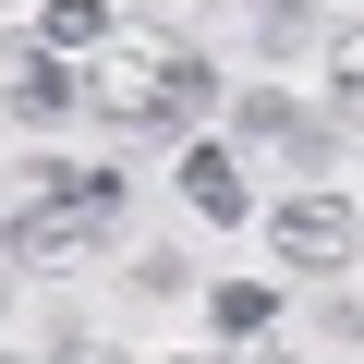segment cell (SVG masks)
<instances>
[{
	"label": "cell",
	"mask_w": 364,
	"mask_h": 364,
	"mask_svg": "<svg viewBox=\"0 0 364 364\" xmlns=\"http://www.w3.org/2000/svg\"><path fill=\"white\" fill-rule=\"evenodd\" d=\"M207 97H219V73L182 49V37H109V49H97V73H85V109H97V122H122V134L207 122Z\"/></svg>",
	"instance_id": "cell-1"
},
{
	"label": "cell",
	"mask_w": 364,
	"mask_h": 364,
	"mask_svg": "<svg viewBox=\"0 0 364 364\" xmlns=\"http://www.w3.org/2000/svg\"><path fill=\"white\" fill-rule=\"evenodd\" d=\"M109 219H122V170H61V158H37V207L0 231V267H73V255H97Z\"/></svg>",
	"instance_id": "cell-2"
},
{
	"label": "cell",
	"mask_w": 364,
	"mask_h": 364,
	"mask_svg": "<svg viewBox=\"0 0 364 364\" xmlns=\"http://www.w3.org/2000/svg\"><path fill=\"white\" fill-rule=\"evenodd\" d=\"M267 243H279V267L328 279V267L364 255V219H352V195H279V207H267Z\"/></svg>",
	"instance_id": "cell-3"
},
{
	"label": "cell",
	"mask_w": 364,
	"mask_h": 364,
	"mask_svg": "<svg viewBox=\"0 0 364 364\" xmlns=\"http://www.w3.org/2000/svg\"><path fill=\"white\" fill-rule=\"evenodd\" d=\"M243 146H255V158H291V170H316V158H328V122H316V109H291L279 85H255V97H243Z\"/></svg>",
	"instance_id": "cell-4"
},
{
	"label": "cell",
	"mask_w": 364,
	"mask_h": 364,
	"mask_svg": "<svg viewBox=\"0 0 364 364\" xmlns=\"http://www.w3.org/2000/svg\"><path fill=\"white\" fill-rule=\"evenodd\" d=\"M73 109H85V73L49 61V49H25L13 61V122H73Z\"/></svg>",
	"instance_id": "cell-5"
},
{
	"label": "cell",
	"mask_w": 364,
	"mask_h": 364,
	"mask_svg": "<svg viewBox=\"0 0 364 364\" xmlns=\"http://www.w3.org/2000/svg\"><path fill=\"white\" fill-rule=\"evenodd\" d=\"M182 195H195V219H243V158L195 134V146H182Z\"/></svg>",
	"instance_id": "cell-6"
},
{
	"label": "cell",
	"mask_w": 364,
	"mask_h": 364,
	"mask_svg": "<svg viewBox=\"0 0 364 364\" xmlns=\"http://www.w3.org/2000/svg\"><path fill=\"white\" fill-rule=\"evenodd\" d=\"M109 37H122V13H109V0H37V49H49V61L109 49Z\"/></svg>",
	"instance_id": "cell-7"
},
{
	"label": "cell",
	"mask_w": 364,
	"mask_h": 364,
	"mask_svg": "<svg viewBox=\"0 0 364 364\" xmlns=\"http://www.w3.org/2000/svg\"><path fill=\"white\" fill-rule=\"evenodd\" d=\"M207 316H219V340H267V328H279V291H267V279H219Z\"/></svg>",
	"instance_id": "cell-8"
},
{
	"label": "cell",
	"mask_w": 364,
	"mask_h": 364,
	"mask_svg": "<svg viewBox=\"0 0 364 364\" xmlns=\"http://www.w3.org/2000/svg\"><path fill=\"white\" fill-rule=\"evenodd\" d=\"M328 97H340V122H364V25L328 37Z\"/></svg>",
	"instance_id": "cell-9"
},
{
	"label": "cell",
	"mask_w": 364,
	"mask_h": 364,
	"mask_svg": "<svg viewBox=\"0 0 364 364\" xmlns=\"http://www.w3.org/2000/svg\"><path fill=\"white\" fill-rule=\"evenodd\" d=\"M255 37H267V49H304V37H316V0H255Z\"/></svg>",
	"instance_id": "cell-10"
},
{
	"label": "cell",
	"mask_w": 364,
	"mask_h": 364,
	"mask_svg": "<svg viewBox=\"0 0 364 364\" xmlns=\"http://www.w3.org/2000/svg\"><path fill=\"white\" fill-rule=\"evenodd\" d=\"M231 364H291V340H231Z\"/></svg>",
	"instance_id": "cell-11"
},
{
	"label": "cell",
	"mask_w": 364,
	"mask_h": 364,
	"mask_svg": "<svg viewBox=\"0 0 364 364\" xmlns=\"http://www.w3.org/2000/svg\"><path fill=\"white\" fill-rule=\"evenodd\" d=\"M49 364H122V352H109V340H61Z\"/></svg>",
	"instance_id": "cell-12"
}]
</instances>
